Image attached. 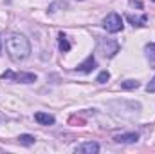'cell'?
<instances>
[{"mask_svg": "<svg viewBox=\"0 0 155 154\" xmlns=\"http://www.w3.org/2000/svg\"><path fill=\"white\" fill-rule=\"evenodd\" d=\"M144 51H146V58L150 62V67H155V44H146Z\"/></svg>", "mask_w": 155, "mask_h": 154, "instance_id": "cell-10", "label": "cell"}, {"mask_svg": "<svg viewBox=\"0 0 155 154\" xmlns=\"http://www.w3.org/2000/svg\"><path fill=\"white\" fill-rule=\"evenodd\" d=\"M0 53H2V40H0Z\"/></svg>", "mask_w": 155, "mask_h": 154, "instance_id": "cell-17", "label": "cell"}, {"mask_svg": "<svg viewBox=\"0 0 155 154\" xmlns=\"http://www.w3.org/2000/svg\"><path fill=\"white\" fill-rule=\"evenodd\" d=\"M126 20H128L134 27H144V26H146V22H148V16H146V15H141V16L126 15Z\"/></svg>", "mask_w": 155, "mask_h": 154, "instance_id": "cell-8", "label": "cell"}, {"mask_svg": "<svg viewBox=\"0 0 155 154\" xmlns=\"http://www.w3.org/2000/svg\"><path fill=\"white\" fill-rule=\"evenodd\" d=\"M114 140H116V143H135L139 140V134L137 132H123V134H117Z\"/></svg>", "mask_w": 155, "mask_h": 154, "instance_id": "cell-7", "label": "cell"}, {"mask_svg": "<svg viewBox=\"0 0 155 154\" xmlns=\"http://www.w3.org/2000/svg\"><path fill=\"white\" fill-rule=\"evenodd\" d=\"M96 65H97V62H96V58L90 54V56H87L85 62H81V64L78 65L74 71H76V73H83V75H88V73H92V71L96 69Z\"/></svg>", "mask_w": 155, "mask_h": 154, "instance_id": "cell-5", "label": "cell"}, {"mask_svg": "<svg viewBox=\"0 0 155 154\" xmlns=\"http://www.w3.org/2000/svg\"><path fill=\"white\" fill-rule=\"evenodd\" d=\"M103 27L108 33H119V31H123L124 24H123V18L117 13H110V15H107L103 18Z\"/></svg>", "mask_w": 155, "mask_h": 154, "instance_id": "cell-2", "label": "cell"}, {"mask_svg": "<svg viewBox=\"0 0 155 154\" xmlns=\"http://www.w3.org/2000/svg\"><path fill=\"white\" fill-rule=\"evenodd\" d=\"M108 80H110V73H108V71H101V73H99V76H97V82H99V83H105V82H108Z\"/></svg>", "mask_w": 155, "mask_h": 154, "instance_id": "cell-14", "label": "cell"}, {"mask_svg": "<svg viewBox=\"0 0 155 154\" xmlns=\"http://www.w3.org/2000/svg\"><path fill=\"white\" fill-rule=\"evenodd\" d=\"M35 120L38 121L40 125H52L54 123V116L49 114V113H41V111L35 114Z\"/></svg>", "mask_w": 155, "mask_h": 154, "instance_id": "cell-9", "label": "cell"}, {"mask_svg": "<svg viewBox=\"0 0 155 154\" xmlns=\"http://www.w3.org/2000/svg\"><path fill=\"white\" fill-rule=\"evenodd\" d=\"M146 91H148V93H155V76L152 78V80H150V83L146 85Z\"/></svg>", "mask_w": 155, "mask_h": 154, "instance_id": "cell-15", "label": "cell"}, {"mask_svg": "<svg viewBox=\"0 0 155 154\" xmlns=\"http://www.w3.org/2000/svg\"><path fill=\"white\" fill-rule=\"evenodd\" d=\"M18 142H20L22 145H33V143L36 142V138H35L33 134H20V136H18Z\"/></svg>", "mask_w": 155, "mask_h": 154, "instance_id": "cell-13", "label": "cell"}, {"mask_svg": "<svg viewBox=\"0 0 155 154\" xmlns=\"http://www.w3.org/2000/svg\"><path fill=\"white\" fill-rule=\"evenodd\" d=\"M5 51L13 62H22L31 54V44L20 33H11L5 38Z\"/></svg>", "mask_w": 155, "mask_h": 154, "instance_id": "cell-1", "label": "cell"}, {"mask_svg": "<svg viewBox=\"0 0 155 154\" xmlns=\"http://www.w3.org/2000/svg\"><path fill=\"white\" fill-rule=\"evenodd\" d=\"M141 83L137 82V80H126V82H121V89H124V91H132V89H137Z\"/></svg>", "mask_w": 155, "mask_h": 154, "instance_id": "cell-12", "label": "cell"}, {"mask_svg": "<svg viewBox=\"0 0 155 154\" xmlns=\"http://www.w3.org/2000/svg\"><path fill=\"white\" fill-rule=\"evenodd\" d=\"M2 78H9V80H15V82H20V83H33L36 82V75L35 73H13V71H5Z\"/></svg>", "mask_w": 155, "mask_h": 154, "instance_id": "cell-4", "label": "cell"}, {"mask_svg": "<svg viewBox=\"0 0 155 154\" xmlns=\"http://www.w3.org/2000/svg\"><path fill=\"white\" fill-rule=\"evenodd\" d=\"M74 151L79 154H96L99 151V145L96 142H87V143H81V145H76Z\"/></svg>", "mask_w": 155, "mask_h": 154, "instance_id": "cell-6", "label": "cell"}, {"mask_svg": "<svg viewBox=\"0 0 155 154\" xmlns=\"http://www.w3.org/2000/svg\"><path fill=\"white\" fill-rule=\"evenodd\" d=\"M58 45H60V51L61 53L71 51V44H69V40H67V37L63 33H60V37H58Z\"/></svg>", "mask_w": 155, "mask_h": 154, "instance_id": "cell-11", "label": "cell"}, {"mask_svg": "<svg viewBox=\"0 0 155 154\" xmlns=\"http://www.w3.org/2000/svg\"><path fill=\"white\" fill-rule=\"evenodd\" d=\"M99 51L103 53V56L107 58H112L119 53V44L116 40H105V38H99Z\"/></svg>", "mask_w": 155, "mask_h": 154, "instance_id": "cell-3", "label": "cell"}, {"mask_svg": "<svg viewBox=\"0 0 155 154\" xmlns=\"http://www.w3.org/2000/svg\"><path fill=\"white\" fill-rule=\"evenodd\" d=\"M130 5L137 7V9H143V2H139V0H130Z\"/></svg>", "mask_w": 155, "mask_h": 154, "instance_id": "cell-16", "label": "cell"}]
</instances>
